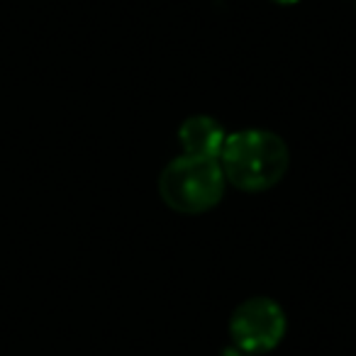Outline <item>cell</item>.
Wrapping results in <instances>:
<instances>
[{
  "label": "cell",
  "instance_id": "7a4b0ae2",
  "mask_svg": "<svg viewBox=\"0 0 356 356\" xmlns=\"http://www.w3.org/2000/svg\"><path fill=\"white\" fill-rule=\"evenodd\" d=\"M227 178L218 159L181 154L159 176V195L181 215H200L222 200Z\"/></svg>",
  "mask_w": 356,
  "mask_h": 356
},
{
  "label": "cell",
  "instance_id": "6da1fadb",
  "mask_svg": "<svg viewBox=\"0 0 356 356\" xmlns=\"http://www.w3.org/2000/svg\"><path fill=\"white\" fill-rule=\"evenodd\" d=\"M218 161L234 188L261 193L283 181L291 163V152L276 132L242 129L227 134Z\"/></svg>",
  "mask_w": 356,
  "mask_h": 356
},
{
  "label": "cell",
  "instance_id": "5b68a950",
  "mask_svg": "<svg viewBox=\"0 0 356 356\" xmlns=\"http://www.w3.org/2000/svg\"><path fill=\"white\" fill-rule=\"evenodd\" d=\"M271 3H276V6H296L300 0H271Z\"/></svg>",
  "mask_w": 356,
  "mask_h": 356
},
{
  "label": "cell",
  "instance_id": "3957f363",
  "mask_svg": "<svg viewBox=\"0 0 356 356\" xmlns=\"http://www.w3.org/2000/svg\"><path fill=\"white\" fill-rule=\"evenodd\" d=\"M286 312L276 300L254 296L234 307L229 317V337L244 354H264L281 344L286 337Z\"/></svg>",
  "mask_w": 356,
  "mask_h": 356
},
{
  "label": "cell",
  "instance_id": "8992f818",
  "mask_svg": "<svg viewBox=\"0 0 356 356\" xmlns=\"http://www.w3.org/2000/svg\"><path fill=\"white\" fill-rule=\"evenodd\" d=\"M229 356H252V354H229Z\"/></svg>",
  "mask_w": 356,
  "mask_h": 356
},
{
  "label": "cell",
  "instance_id": "277c9868",
  "mask_svg": "<svg viewBox=\"0 0 356 356\" xmlns=\"http://www.w3.org/2000/svg\"><path fill=\"white\" fill-rule=\"evenodd\" d=\"M225 139H227L225 127L210 115H193L178 127V142L184 147V154L191 156L220 159Z\"/></svg>",
  "mask_w": 356,
  "mask_h": 356
}]
</instances>
